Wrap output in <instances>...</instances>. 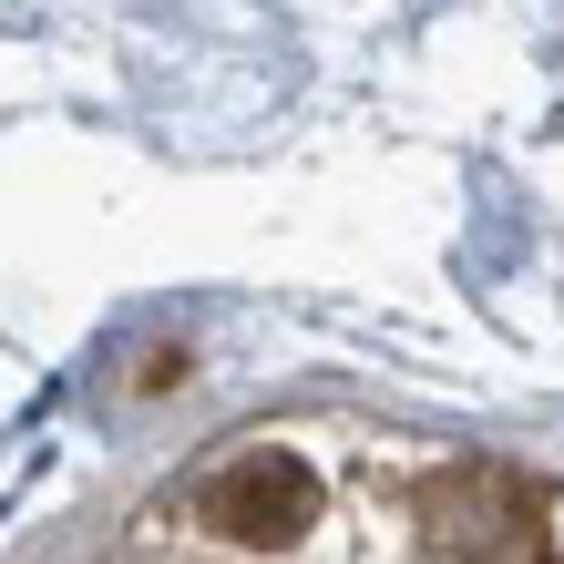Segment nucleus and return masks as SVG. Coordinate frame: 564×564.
<instances>
[{
	"label": "nucleus",
	"mask_w": 564,
	"mask_h": 564,
	"mask_svg": "<svg viewBox=\"0 0 564 564\" xmlns=\"http://www.w3.org/2000/svg\"><path fill=\"white\" fill-rule=\"evenodd\" d=\"M318 523V473L297 452H247L206 482V534L247 544V554H288Z\"/></svg>",
	"instance_id": "nucleus-1"
}]
</instances>
